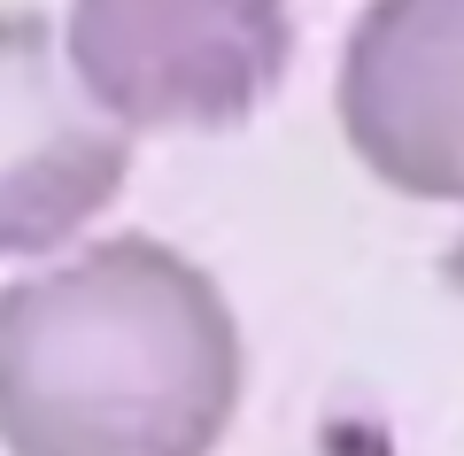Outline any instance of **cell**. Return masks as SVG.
Returning <instances> with one entry per match:
<instances>
[{
	"mask_svg": "<svg viewBox=\"0 0 464 456\" xmlns=\"http://www.w3.org/2000/svg\"><path fill=\"white\" fill-rule=\"evenodd\" d=\"M240 387V317L170 240L116 232L0 286L8 456H209Z\"/></svg>",
	"mask_w": 464,
	"mask_h": 456,
	"instance_id": "obj_1",
	"label": "cell"
},
{
	"mask_svg": "<svg viewBox=\"0 0 464 456\" xmlns=\"http://www.w3.org/2000/svg\"><path fill=\"white\" fill-rule=\"evenodd\" d=\"M63 63L124 131H217L286 78V0H70Z\"/></svg>",
	"mask_w": 464,
	"mask_h": 456,
	"instance_id": "obj_2",
	"label": "cell"
},
{
	"mask_svg": "<svg viewBox=\"0 0 464 456\" xmlns=\"http://www.w3.org/2000/svg\"><path fill=\"white\" fill-rule=\"evenodd\" d=\"M132 179V131L78 93L63 39L32 8H0V263L63 247Z\"/></svg>",
	"mask_w": 464,
	"mask_h": 456,
	"instance_id": "obj_3",
	"label": "cell"
},
{
	"mask_svg": "<svg viewBox=\"0 0 464 456\" xmlns=\"http://www.w3.org/2000/svg\"><path fill=\"white\" fill-rule=\"evenodd\" d=\"M356 163L418 201H464V0H372L341 47Z\"/></svg>",
	"mask_w": 464,
	"mask_h": 456,
	"instance_id": "obj_4",
	"label": "cell"
}]
</instances>
